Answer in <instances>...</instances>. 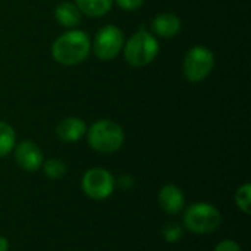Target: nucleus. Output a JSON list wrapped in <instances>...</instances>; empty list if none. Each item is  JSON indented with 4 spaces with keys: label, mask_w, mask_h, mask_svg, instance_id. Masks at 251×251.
I'll return each instance as SVG.
<instances>
[{
    "label": "nucleus",
    "mask_w": 251,
    "mask_h": 251,
    "mask_svg": "<svg viewBox=\"0 0 251 251\" xmlns=\"http://www.w3.org/2000/svg\"><path fill=\"white\" fill-rule=\"evenodd\" d=\"M215 251H243L241 247L235 243V241H231V240H225L222 243H219L216 246Z\"/></svg>",
    "instance_id": "6ab92c4d"
},
{
    "label": "nucleus",
    "mask_w": 251,
    "mask_h": 251,
    "mask_svg": "<svg viewBox=\"0 0 251 251\" xmlns=\"http://www.w3.org/2000/svg\"><path fill=\"white\" fill-rule=\"evenodd\" d=\"M235 203L238 209H241L246 215H250L251 212V187L250 184H244L241 188H238L235 194Z\"/></svg>",
    "instance_id": "dca6fc26"
},
{
    "label": "nucleus",
    "mask_w": 251,
    "mask_h": 251,
    "mask_svg": "<svg viewBox=\"0 0 251 251\" xmlns=\"http://www.w3.org/2000/svg\"><path fill=\"white\" fill-rule=\"evenodd\" d=\"M90 49L88 35L82 31L72 29L56 38L51 46V56L60 65L74 66L87 59Z\"/></svg>",
    "instance_id": "f257e3e1"
},
{
    "label": "nucleus",
    "mask_w": 251,
    "mask_h": 251,
    "mask_svg": "<svg viewBox=\"0 0 251 251\" xmlns=\"http://www.w3.org/2000/svg\"><path fill=\"white\" fill-rule=\"evenodd\" d=\"M87 131L85 122L79 118H66L56 126L57 137L65 143H75L84 137Z\"/></svg>",
    "instance_id": "1a4fd4ad"
},
{
    "label": "nucleus",
    "mask_w": 251,
    "mask_h": 251,
    "mask_svg": "<svg viewBox=\"0 0 251 251\" xmlns=\"http://www.w3.org/2000/svg\"><path fill=\"white\" fill-rule=\"evenodd\" d=\"M44 174L50 179H59L66 174V165L60 159H50L44 163Z\"/></svg>",
    "instance_id": "2eb2a0df"
},
{
    "label": "nucleus",
    "mask_w": 251,
    "mask_h": 251,
    "mask_svg": "<svg viewBox=\"0 0 251 251\" xmlns=\"http://www.w3.org/2000/svg\"><path fill=\"white\" fill-rule=\"evenodd\" d=\"M159 203L166 213L175 215L184 207V194L175 185H165L159 193Z\"/></svg>",
    "instance_id": "9d476101"
},
{
    "label": "nucleus",
    "mask_w": 251,
    "mask_h": 251,
    "mask_svg": "<svg viewBox=\"0 0 251 251\" xmlns=\"http://www.w3.org/2000/svg\"><path fill=\"white\" fill-rule=\"evenodd\" d=\"M116 3L119 7L125 10H135L144 3V0H116Z\"/></svg>",
    "instance_id": "a211bd4d"
},
{
    "label": "nucleus",
    "mask_w": 251,
    "mask_h": 251,
    "mask_svg": "<svg viewBox=\"0 0 251 251\" xmlns=\"http://www.w3.org/2000/svg\"><path fill=\"white\" fill-rule=\"evenodd\" d=\"M151 26L157 35L163 38H172L181 29V19L174 13H160L153 19Z\"/></svg>",
    "instance_id": "9b49d317"
},
{
    "label": "nucleus",
    "mask_w": 251,
    "mask_h": 251,
    "mask_svg": "<svg viewBox=\"0 0 251 251\" xmlns=\"http://www.w3.org/2000/svg\"><path fill=\"white\" fill-rule=\"evenodd\" d=\"M115 188V179L106 169L93 168L85 172L82 178V190L84 193L94 200L107 199Z\"/></svg>",
    "instance_id": "0eeeda50"
},
{
    "label": "nucleus",
    "mask_w": 251,
    "mask_h": 251,
    "mask_svg": "<svg viewBox=\"0 0 251 251\" xmlns=\"http://www.w3.org/2000/svg\"><path fill=\"white\" fill-rule=\"evenodd\" d=\"M163 237L168 243H176L182 237V229H181V226H178L175 224L166 225L163 229Z\"/></svg>",
    "instance_id": "f3484780"
},
{
    "label": "nucleus",
    "mask_w": 251,
    "mask_h": 251,
    "mask_svg": "<svg viewBox=\"0 0 251 251\" xmlns=\"http://www.w3.org/2000/svg\"><path fill=\"white\" fill-rule=\"evenodd\" d=\"M54 18L62 26L74 28L81 24V10L76 7L75 3L62 1L54 9Z\"/></svg>",
    "instance_id": "f8f14e48"
},
{
    "label": "nucleus",
    "mask_w": 251,
    "mask_h": 251,
    "mask_svg": "<svg viewBox=\"0 0 251 251\" xmlns=\"http://www.w3.org/2000/svg\"><path fill=\"white\" fill-rule=\"evenodd\" d=\"M157 53V40L143 28L137 34H134L125 46V59L129 65L135 68H141L151 63Z\"/></svg>",
    "instance_id": "7ed1b4c3"
},
{
    "label": "nucleus",
    "mask_w": 251,
    "mask_h": 251,
    "mask_svg": "<svg viewBox=\"0 0 251 251\" xmlns=\"http://www.w3.org/2000/svg\"><path fill=\"white\" fill-rule=\"evenodd\" d=\"M16 135L13 128L6 122H0V157L7 156L13 150Z\"/></svg>",
    "instance_id": "4468645a"
},
{
    "label": "nucleus",
    "mask_w": 251,
    "mask_h": 251,
    "mask_svg": "<svg viewBox=\"0 0 251 251\" xmlns=\"http://www.w3.org/2000/svg\"><path fill=\"white\" fill-rule=\"evenodd\" d=\"M213 66L215 56L209 49L203 46L193 47L184 59V74L191 82H201L203 79H206Z\"/></svg>",
    "instance_id": "39448f33"
},
{
    "label": "nucleus",
    "mask_w": 251,
    "mask_h": 251,
    "mask_svg": "<svg viewBox=\"0 0 251 251\" xmlns=\"http://www.w3.org/2000/svg\"><path fill=\"white\" fill-rule=\"evenodd\" d=\"M16 163L28 172L37 171L43 165V151L34 141H21L15 150Z\"/></svg>",
    "instance_id": "6e6552de"
},
{
    "label": "nucleus",
    "mask_w": 251,
    "mask_h": 251,
    "mask_svg": "<svg viewBox=\"0 0 251 251\" xmlns=\"http://www.w3.org/2000/svg\"><path fill=\"white\" fill-rule=\"evenodd\" d=\"M222 216L216 207L209 203H196L184 215V224L194 234H210L219 228Z\"/></svg>",
    "instance_id": "20e7f679"
},
{
    "label": "nucleus",
    "mask_w": 251,
    "mask_h": 251,
    "mask_svg": "<svg viewBox=\"0 0 251 251\" xmlns=\"http://www.w3.org/2000/svg\"><path fill=\"white\" fill-rule=\"evenodd\" d=\"M75 4L81 10V13L99 18L104 16L110 10L113 0H75Z\"/></svg>",
    "instance_id": "ddd939ff"
},
{
    "label": "nucleus",
    "mask_w": 251,
    "mask_h": 251,
    "mask_svg": "<svg viewBox=\"0 0 251 251\" xmlns=\"http://www.w3.org/2000/svg\"><path fill=\"white\" fill-rule=\"evenodd\" d=\"M124 46V32L115 25H106L99 29L94 40V53L101 60L115 59Z\"/></svg>",
    "instance_id": "423d86ee"
},
{
    "label": "nucleus",
    "mask_w": 251,
    "mask_h": 251,
    "mask_svg": "<svg viewBox=\"0 0 251 251\" xmlns=\"http://www.w3.org/2000/svg\"><path fill=\"white\" fill-rule=\"evenodd\" d=\"M9 250V243L4 237H0V251H7Z\"/></svg>",
    "instance_id": "aec40b11"
},
{
    "label": "nucleus",
    "mask_w": 251,
    "mask_h": 251,
    "mask_svg": "<svg viewBox=\"0 0 251 251\" xmlns=\"http://www.w3.org/2000/svg\"><path fill=\"white\" fill-rule=\"evenodd\" d=\"M88 144L99 153H115L124 144V129L113 121H99L93 124L87 134Z\"/></svg>",
    "instance_id": "f03ea898"
}]
</instances>
